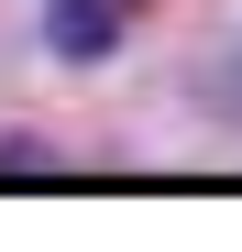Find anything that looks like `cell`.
Returning <instances> with one entry per match:
<instances>
[{"label": "cell", "mask_w": 242, "mask_h": 252, "mask_svg": "<svg viewBox=\"0 0 242 252\" xmlns=\"http://www.w3.org/2000/svg\"><path fill=\"white\" fill-rule=\"evenodd\" d=\"M121 22H132V0H55V44L66 55H110Z\"/></svg>", "instance_id": "cell-1"}]
</instances>
